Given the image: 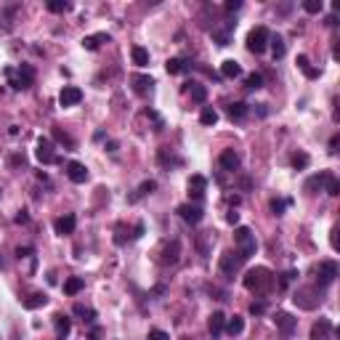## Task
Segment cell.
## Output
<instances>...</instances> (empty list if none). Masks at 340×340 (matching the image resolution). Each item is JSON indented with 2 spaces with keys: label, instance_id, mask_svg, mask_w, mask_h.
<instances>
[{
  "label": "cell",
  "instance_id": "6da1fadb",
  "mask_svg": "<svg viewBox=\"0 0 340 340\" xmlns=\"http://www.w3.org/2000/svg\"><path fill=\"white\" fill-rule=\"evenodd\" d=\"M271 285H274V276H271L269 269H263V266H258V269H250L245 274V287L253 292H269Z\"/></svg>",
  "mask_w": 340,
  "mask_h": 340
},
{
  "label": "cell",
  "instance_id": "7a4b0ae2",
  "mask_svg": "<svg viewBox=\"0 0 340 340\" xmlns=\"http://www.w3.org/2000/svg\"><path fill=\"white\" fill-rule=\"evenodd\" d=\"M234 242H237V250L242 253V258H250V255H255V250H258V242H255V234L247 226H237L234 231Z\"/></svg>",
  "mask_w": 340,
  "mask_h": 340
},
{
  "label": "cell",
  "instance_id": "3957f363",
  "mask_svg": "<svg viewBox=\"0 0 340 340\" xmlns=\"http://www.w3.org/2000/svg\"><path fill=\"white\" fill-rule=\"evenodd\" d=\"M5 77L11 80V88H16V90H24V88H30L32 83H35V69L32 67H27V64H21L19 69H5Z\"/></svg>",
  "mask_w": 340,
  "mask_h": 340
},
{
  "label": "cell",
  "instance_id": "277c9868",
  "mask_svg": "<svg viewBox=\"0 0 340 340\" xmlns=\"http://www.w3.org/2000/svg\"><path fill=\"white\" fill-rule=\"evenodd\" d=\"M269 40H271V32L266 27H255V30H250V35H247V51L250 53H263L269 48Z\"/></svg>",
  "mask_w": 340,
  "mask_h": 340
},
{
  "label": "cell",
  "instance_id": "5b68a950",
  "mask_svg": "<svg viewBox=\"0 0 340 340\" xmlns=\"http://www.w3.org/2000/svg\"><path fill=\"white\" fill-rule=\"evenodd\" d=\"M242 263H245V258H242L239 250H226L221 255V271H223L226 276H234L237 271L242 269Z\"/></svg>",
  "mask_w": 340,
  "mask_h": 340
},
{
  "label": "cell",
  "instance_id": "8992f818",
  "mask_svg": "<svg viewBox=\"0 0 340 340\" xmlns=\"http://www.w3.org/2000/svg\"><path fill=\"white\" fill-rule=\"evenodd\" d=\"M35 157L43 162V165H53V162H61V157L53 152V144L48 138H37V149H35Z\"/></svg>",
  "mask_w": 340,
  "mask_h": 340
},
{
  "label": "cell",
  "instance_id": "52a82bcc",
  "mask_svg": "<svg viewBox=\"0 0 340 340\" xmlns=\"http://www.w3.org/2000/svg\"><path fill=\"white\" fill-rule=\"evenodd\" d=\"M338 276V263L335 260H324V263H319V290H324L327 285H332Z\"/></svg>",
  "mask_w": 340,
  "mask_h": 340
},
{
  "label": "cell",
  "instance_id": "ba28073f",
  "mask_svg": "<svg viewBox=\"0 0 340 340\" xmlns=\"http://www.w3.org/2000/svg\"><path fill=\"white\" fill-rule=\"evenodd\" d=\"M274 324H276V330H279L285 338H290L292 332H295V327H298V319H295L292 314H285V311H279V314L274 316Z\"/></svg>",
  "mask_w": 340,
  "mask_h": 340
},
{
  "label": "cell",
  "instance_id": "9c48e42d",
  "mask_svg": "<svg viewBox=\"0 0 340 340\" xmlns=\"http://www.w3.org/2000/svg\"><path fill=\"white\" fill-rule=\"evenodd\" d=\"M83 101V90L77 85H64L59 93V104L61 106H77Z\"/></svg>",
  "mask_w": 340,
  "mask_h": 340
},
{
  "label": "cell",
  "instance_id": "30bf717a",
  "mask_svg": "<svg viewBox=\"0 0 340 340\" xmlns=\"http://www.w3.org/2000/svg\"><path fill=\"white\" fill-rule=\"evenodd\" d=\"M181 215V218L186 221V223H191V226H197L202 218H205V213H202V207L200 205H191V202H186V205H181L178 210H175Z\"/></svg>",
  "mask_w": 340,
  "mask_h": 340
},
{
  "label": "cell",
  "instance_id": "8fae6325",
  "mask_svg": "<svg viewBox=\"0 0 340 340\" xmlns=\"http://www.w3.org/2000/svg\"><path fill=\"white\" fill-rule=\"evenodd\" d=\"M67 175H69L72 184H85L88 181V170L83 162H67Z\"/></svg>",
  "mask_w": 340,
  "mask_h": 340
},
{
  "label": "cell",
  "instance_id": "7c38bea8",
  "mask_svg": "<svg viewBox=\"0 0 340 340\" xmlns=\"http://www.w3.org/2000/svg\"><path fill=\"white\" fill-rule=\"evenodd\" d=\"M75 223H77V218L72 213H67V215H61V218H56L53 229H56V234L67 237V234H72V231H75Z\"/></svg>",
  "mask_w": 340,
  "mask_h": 340
},
{
  "label": "cell",
  "instance_id": "4fadbf2b",
  "mask_svg": "<svg viewBox=\"0 0 340 340\" xmlns=\"http://www.w3.org/2000/svg\"><path fill=\"white\" fill-rule=\"evenodd\" d=\"M332 335V322L330 319H319L311 327V340H330Z\"/></svg>",
  "mask_w": 340,
  "mask_h": 340
},
{
  "label": "cell",
  "instance_id": "5bb4252c",
  "mask_svg": "<svg viewBox=\"0 0 340 340\" xmlns=\"http://www.w3.org/2000/svg\"><path fill=\"white\" fill-rule=\"evenodd\" d=\"M205 186H207L205 175H191L189 178V197L191 200H202L205 197Z\"/></svg>",
  "mask_w": 340,
  "mask_h": 340
},
{
  "label": "cell",
  "instance_id": "9a60e30c",
  "mask_svg": "<svg viewBox=\"0 0 340 340\" xmlns=\"http://www.w3.org/2000/svg\"><path fill=\"white\" fill-rule=\"evenodd\" d=\"M178 255H181V242L178 239H173L170 245H165V250H162V263L165 266H173V263H178Z\"/></svg>",
  "mask_w": 340,
  "mask_h": 340
},
{
  "label": "cell",
  "instance_id": "2e32d148",
  "mask_svg": "<svg viewBox=\"0 0 340 340\" xmlns=\"http://www.w3.org/2000/svg\"><path fill=\"white\" fill-rule=\"evenodd\" d=\"M226 115H229L231 120H237V122H239V120H245V117L250 115V106H247L245 101H234V104H229V106H226Z\"/></svg>",
  "mask_w": 340,
  "mask_h": 340
},
{
  "label": "cell",
  "instance_id": "e0dca14e",
  "mask_svg": "<svg viewBox=\"0 0 340 340\" xmlns=\"http://www.w3.org/2000/svg\"><path fill=\"white\" fill-rule=\"evenodd\" d=\"M152 88H154V80H152V77H146V75H136L133 77V90L138 96H149Z\"/></svg>",
  "mask_w": 340,
  "mask_h": 340
},
{
  "label": "cell",
  "instance_id": "ac0fdd59",
  "mask_svg": "<svg viewBox=\"0 0 340 340\" xmlns=\"http://www.w3.org/2000/svg\"><path fill=\"white\" fill-rule=\"evenodd\" d=\"M223 324H226V316L221 314V311H213L210 319H207V330H210V335L218 338L221 332H223Z\"/></svg>",
  "mask_w": 340,
  "mask_h": 340
},
{
  "label": "cell",
  "instance_id": "d6986e66",
  "mask_svg": "<svg viewBox=\"0 0 340 340\" xmlns=\"http://www.w3.org/2000/svg\"><path fill=\"white\" fill-rule=\"evenodd\" d=\"M234 24L237 21H226L223 30H213V40L218 45H229L231 43V32H234Z\"/></svg>",
  "mask_w": 340,
  "mask_h": 340
},
{
  "label": "cell",
  "instance_id": "ffe728a7",
  "mask_svg": "<svg viewBox=\"0 0 340 340\" xmlns=\"http://www.w3.org/2000/svg\"><path fill=\"white\" fill-rule=\"evenodd\" d=\"M218 162H221V168H223V170H231V173H234V170L239 168V154H237L234 149H226L223 154H221Z\"/></svg>",
  "mask_w": 340,
  "mask_h": 340
},
{
  "label": "cell",
  "instance_id": "44dd1931",
  "mask_svg": "<svg viewBox=\"0 0 340 340\" xmlns=\"http://www.w3.org/2000/svg\"><path fill=\"white\" fill-rule=\"evenodd\" d=\"M53 324H56V335H59V338H67V335H69V330H72V322H69V316H64V314H56V316H53Z\"/></svg>",
  "mask_w": 340,
  "mask_h": 340
},
{
  "label": "cell",
  "instance_id": "7402d4cb",
  "mask_svg": "<svg viewBox=\"0 0 340 340\" xmlns=\"http://www.w3.org/2000/svg\"><path fill=\"white\" fill-rule=\"evenodd\" d=\"M48 303V295H45V292H32L30 298H24L21 300V306H24V308H40V306H45Z\"/></svg>",
  "mask_w": 340,
  "mask_h": 340
},
{
  "label": "cell",
  "instance_id": "603a6c76",
  "mask_svg": "<svg viewBox=\"0 0 340 340\" xmlns=\"http://www.w3.org/2000/svg\"><path fill=\"white\" fill-rule=\"evenodd\" d=\"M223 330L229 332L231 338H234V335H239V332L245 330V319H242V316H231V319H226Z\"/></svg>",
  "mask_w": 340,
  "mask_h": 340
},
{
  "label": "cell",
  "instance_id": "cb8c5ba5",
  "mask_svg": "<svg viewBox=\"0 0 340 340\" xmlns=\"http://www.w3.org/2000/svg\"><path fill=\"white\" fill-rule=\"evenodd\" d=\"M186 85H189L191 101H197V104H205V99H207V88H205V85H200V83H186Z\"/></svg>",
  "mask_w": 340,
  "mask_h": 340
},
{
  "label": "cell",
  "instance_id": "d4e9b609",
  "mask_svg": "<svg viewBox=\"0 0 340 340\" xmlns=\"http://www.w3.org/2000/svg\"><path fill=\"white\" fill-rule=\"evenodd\" d=\"M221 75H223V77H239L242 75V67L237 64L234 59H226L223 64H221Z\"/></svg>",
  "mask_w": 340,
  "mask_h": 340
},
{
  "label": "cell",
  "instance_id": "484cf974",
  "mask_svg": "<svg viewBox=\"0 0 340 340\" xmlns=\"http://www.w3.org/2000/svg\"><path fill=\"white\" fill-rule=\"evenodd\" d=\"M157 189V181H144V184L138 186V191H136V194H130L128 197V202H138L141 197H146V194H152V191Z\"/></svg>",
  "mask_w": 340,
  "mask_h": 340
},
{
  "label": "cell",
  "instance_id": "4316f807",
  "mask_svg": "<svg viewBox=\"0 0 340 340\" xmlns=\"http://www.w3.org/2000/svg\"><path fill=\"white\" fill-rule=\"evenodd\" d=\"M109 43V35L106 32H99V35H90V37H83V48H88V51H96L101 43Z\"/></svg>",
  "mask_w": 340,
  "mask_h": 340
},
{
  "label": "cell",
  "instance_id": "83f0119b",
  "mask_svg": "<svg viewBox=\"0 0 340 340\" xmlns=\"http://www.w3.org/2000/svg\"><path fill=\"white\" fill-rule=\"evenodd\" d=\"M130 59H133L136 67H146V64H149V51L141 48V45H136V48L130 51Z\"/></svg>",
  "mask_w": 340,
  "mask_h": 340
},
{
  "label": "cell",
  "instance_id": "f1b7e54d",
  "mask_svg": "<svg viewBox=\"0 0 340 340\" xmlns=\"http://www.w3.org/2000/svg\"><path fill=\"white\" fill-rule=\"evenodd\" d=\"M85 287V279H80V276H69V279L64 282V292L67 295H77Z\"/></svg>",
  "mask_w": 340,
  "mask_h": 340
},
{
  "label": "cell",
  "instance_id": "f546056e",
  "mask_svg": "<svg viewBox=\"0 0 340 340\" xmlns=\"http://www.w3.org/2000/svg\"><path fill=\"white\" fill-rule=\"evenodd\" d=\"M327 175H330V173L324 170V173H319V175H314V178H308V181H306V191H311V194H314L316 189H322V186H324V181H327Z\"/></svg>",
  "mask_w": 340,
  "mask_h": 340
},
{
  "label": "cell",
  "instance_id": "4dcf8cb0",
  "mask_svg": "<svg viewBox=\"0 0 340 340\" xmlns=\"http://www.w3.org/2000/svg\"><path fill=\"white\" fill-rule=\"evenodd\" d=\"M200 122L202 125H215V122H218V112H215L213 106H205L202 115H200Z\"/></svg>",
  "mask_w": 340,
  "mask_h": 340
},
{
  "label": "cell",
  "instance_id": "1f68e13d",
  "mask_svg": "<svg viewBox=\"0 0 340 340\" xmlns=\"http://www.w3.org/2000/svg\"><path fill=\"white\" fill-rule=\"evenodd\" d=\"M69 8H72V3H67V0H48V11H51V14H67Z\"/></svg>",
  "mask_w": 340,
  "mask_h": 340
},
{
  "label": "cell",
  "instance_id": "d6a6232c",
  "mask_svg": "<svg viewBox=\"0 0 340 340\" xmlns=\"http://www.w3.org/2000/svg\"><path fill=\"white\" fill-rule=\"evenodd\" d=\"M324 189H327V194H330V197H338L340 194V181L335 178V175H327V181H324Z\"/></svg>",
  "mask_w": 340,
  "mask_h": 340
},
{
  "label": "cell",
  "instance_id": "836d02e7",
  "mask_svg": "<svg viewBox=\"0 0 340 340\" xmlns=\"http://www.w3.org/2000/svg\"><path fill=\"white\" fill-rule=\"evenodd\" d=\"M269 43H271V53H274V59H282V56H285V40L276 35V37H271Z\"/></svg>",
  "mask_w": 340,
  "mask_h": 340
},
{
  "label": "cell",
  "instance_id": "e575fe53",
  "mask_svg": "<svg viewBox=\"0 0 340 340\" xmlns=\"http://www.w3.org/2000/svg\"><path fill=\"white\" fill-rule=\"evenodd\" d=\"M165 69L170 72V75H181V72L186 69V64H184V59H168Z\"/></svg>",
  "mask_w": 340,
  "mask_h": 340
},
{
  "label": "cell",
  "instance_id": "d590c367",
  "mask_svg": "<svg viewBox=\"0 0 340 340\" xmlns=\"http://www.w3.org/2000/svg\"><path fill=\"white\" fill-rule=\"evenodd\" d=\"M247 88H250V90L263 88V75H260V72H253V75H247Z\"/></svg>",
  "mask_w": 340,
  "mask_h": 340
},
{
  "label": "cell",
  "instance_id": "8d00e7d4",
  "mask_svg": "<svg viewBox=\"0 0 340 340\" xmlns=\"http://www.w3.org/2000/svg\"><path fill=\"white\" fill-rule=\"evenodd\" d=\"M292 168H295V170H306V168H308V154H303V152L292 154Z\"/></svg>",
  "mask_w": 340,
  "mask_h": 340
},
{
  "label": "cell",
  "instance_id": "74e56055",
  "mask_svg": "<svg viewBox=\"0 0 340 340\" xmlns=\"http://www.w3.org/2000/svg\"><path fill=\"white\" fill-rule=\"evenodd\" d=\"M322 8H324V5H322V0H306V3H303L306 14H322Z\"/></svg>",
  "mask_w": 340,
  "mask_h": 340
},
{
  "label": "cell",
  "instance_id": "f35d334b",
  "mask_svg": "<svg viewBox=\"0 0 340 340\" xmlns=\"http://www.w3.org/2000/svg\"><path fill=\"white\" fill-rule=\"evenodd\" d=\"M53 138H56V141H59V144H64V146H67V149H75V141H72V138H69V136H67V133H64V130H53Z\"/></svg>",
  "mask_w": 340,
  "mask_h": 340
},
{
  "label": "cell",
  "instance_id": "ab89813d",
  "mask_svg": "<svg viewBox=\"0 0 340 340\" xmlns=\"http://www.w3.org/2000/svg\"><path fill=\"white\" fill-rule=\"evenodd\" d=\"M75 314H77V316H85V322H93V319H96V311L85 308V306H80V303L75 306Z\"/></svg>",
  "mask_w": 340,
  "mask_h": 340
},
{
  "label": "cell",
  "instance_id": "60d3db41",
  "mask_svg": "<svg viewBox=\"0 0 340 340\" xmlns=\"http://www.w3.org/2000/svg\"><path fill=\"white\" fill-rule=\"evenodd\" d=\"M295 279H298V271L292 269V271H287V274H282L279 287H282V290H287V285H290V282H295Z\"/></svg>",
  "mask_w": 340,
  "mask_h": 340
},
{
  "label": "cell",
  "instance_id": "b9f144b4",
  "mask_svg": "<svg viewBox=\"0 0 340 340\" xmlns=\"http://www.w3.org/2000/svg\"><path fill=\"white\" fill-rule=\"evenodd\" d=\"M287 207V200H271V210H274V215H282Z\"/></svg>",
  "mask_w": 340,
  "mask_h": 340
},
{
  "label": "cell",
  "instance_id": "7bdbcfd3",
  "mask_svg": "<svg viewBox=\"0 0 340 340\" xmlns=\"http://www.w3.org/2000/svg\"><path fill=\"white\" fill-rule=\"evenodd\" d=\"M149 340H170V335L165 330H157L154 327V330H149Z\"/></svg>",
  "mask_w": 340,
  "mask_h": 340
},
{
  "label": "cell",
  "instance_id": "ee69618b",
  "mask_svg": "<svg viewBox=\"0 0 340 340\" xmlns=\"http://www.w3.org/2000/svg\"><path fill=\"white\" fill-rule=\"evenodd\" d=\"M250 314H253V316L266 314V303H263V300H258V303H250Z\"/></svg>",
  "mask_w": 340,
  "mask_h": 340
},
{
  "label": "cell",
  "instance_id": "f6af8a7d",
  "mask_svg": "<svg viewBox=\"0 0 340 340\" xmlns=\"http://www.w3.org/2000/svg\"><path fill=\"white\" fill-rule=\"evenodd\" d=\"M226 8V14H234V11H239L242 8V0H229V3L223 5Z\"/></svg>",
  "mask_w": 340,
  "mask_h": 340
},
{
  "label": "cell",
  "instance_id": "bcb514c9",
  "mask_svg": "<svg viewBox=\"0 0 340 340\" xmlns=\"http://www.w3.org/2000/svg\"><path fill=\"white\" fill-rule=\"evenodd\" d=\"M32 253H35V250H32V247H16V258H32Z\"/></svg>",
  "mask_w": 340,
  "mask_h": 340
},
{
  "label": "cell",
  "instance_id": "7dc6e473",
  "mask_svg": "<svg viewBox=\"0 0 340 340\" xmlns=\"http://www.w3.org/2000/svg\"><path fill=\"white\" fill-rule=\"evenodd\" d=\"M226 221H229L231 226H237V223H239V213H237V210H229V215H226Z\"/></svg>",
  "mask_w": 340,
  "mask_h": 340
},
{
  "label": "cell",
  "instance_id": "c3c4849f",
  "mask_svg": "<svg viewBox=\"0 0 340 340\" xmlns=\"http://www.w3.org/2000/svg\"><path fill=\"white\" fill-rule=\"evenodd\" d=\"M298 67H300L303 72L308 69V56H303V53H300V56H298Z\"/></svg>",
  "mask_w": 340,
  "mask_h": 340
},
{
  "label": "cell",
  "instance_id": "681fc988",
  "mask_svg": "<svg viewBox=\"0 0 340 340\" xmlns=\"http://www.w3.org/2000/svg\"><path fill=\"white\" fill-rule=\"evenodd\" d=\"M338 144H340V136H332V138H330V152H332V154L338 152Z\"/></svg>",
  "mask_w": 340,
  "mask_h": 340
},
{
  "label": "cell",
  "instance_id": "f907efd6",
  "mask_svg": "<svg viewBox=\"0 0 340 340\" xmlns=\"http://www.w3.org/2000/svg\"><path fill=\"white\" fill-rule=\"evenodd\" d=\"M306 77H308V80H316V77H319V69H314V67H308V69H306Z\"/></svg>",
  "mask_w": 340,
  "mask_h": 340
},
{
  "label": "cell",
  "instance_id": "816d5d0a",
  "mask_svg": "<svg viewBox=\"0 0 340 340\" xmlns=\"http://www.w3.org/2000/svg\"><path fill=\"white\" fill-rule=\"evenodd\" d=\"M30 221V215H27V210H21L19 215H16V223H27Z\"/></svg>",
  "mask_w": 340,
  "mask_h": 340
},
{
  "label": "cell",
  "instance_id": "f5cc1de1",
  "mask_svg": "<svg viewBox=\"0 0 340 340\" xmlns=\"http://www.w3.org/2000/svg\"><path fill=\"white\" fill-rule=\"evenodd\" d=\"M101 338V330L99 327H93V330H90V335H88V340H99Z\"/></svg>",
  "mask_w": 340,
  "mask_h": 340
},
{
  "label": "cell",
  "instance_id": "db71d44e",
  "mask_svg": "<svg viewBox=\"0 0 340 340\" xmlns=\"http://www.w3.org/2000/svg\"><path fill=\"white\" fill-rule=\"evenodd\" d=\"M330 242H332V247H338V229H332V237H330Z\"/></svg>",
  "mask_w": 340,
  "mask_h": 340
},
{
  "label": "cell",
  "instance_id": "11a10c76",
  "mask_svg": "<svg viewBox=\"0 0 340 340\" xmlns=\"http://www.w3.org/2000/svg\"><path fill=\"white\" fill-rule=\"evenodd\" d=\"M239 202H242V200H239L237 194H231V197H229V205H239Z\"/></svg>",
  "mask_w": 340,
  "mask_h": 340
}]
</instances>
